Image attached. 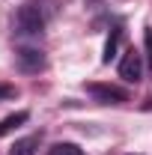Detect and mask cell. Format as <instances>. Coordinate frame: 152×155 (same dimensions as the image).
<instances>
[{
  "mask_svg": "<svg viewBox=\"0 0 152 155\" xmlns=\"http://www.w3.org/2000/svg\"><path fill=\"white\" fill-rule=\"evenodd\" d=\"M15 33L21 39H39L45 33V15H42V6L27 0L21 3V9L15 12Z\"/></svg>",
  "mask_w": 152,
  "mask_h": 155,
  "instance_id": "cell-1",
  "label": "cell"
},
{
  "mask_svg": "<svg viewBox=\"0 0 152 155\" xmlns=\"http://www.w3.org/2000/svg\"><path fill=\"white\" fill-rule=\"evenodd\" d=\"M87 93L101 104H125L128 101V93L122 87H116V84H98L95 81V84H87Z\"/></svg>",
  "mask_w": 152,
  "mask_h": 155,
  "instance_id": "cell-2",
  "label": "cell"
},
{
  "mask_svg": "<svg viewBox=\"0 0 152 155\" xmlns=\"http://www.w3.org/2000/svg\"><path fill=\"white\" fill-rule=\"evenodd\" d=\"M119 78L125 84H140L143 81V54L140 51H125L122 60H119Z\"/></svg>",
  "mask_w": 152,
  "mask_h": 155,
  "instance_id": "cell-3",
  "label": "cell"
},
{
  "mask_svg": "<svg viewBox=\"0 0 152 155\" xmlns=\"http://www.w3.org/2000/svg\"><path fill=\"white\" fill-rule=\"evenodd\" d=\"M45 54L39 51V48H18L15 51V66H18L21 72H27V75H33V72H42L45 69Z\"/></svg>",
  "mask_w": 152,
  "mask_h": 155,
  "instance_id": "cell-4",
  "label": "cell"
},
{
  "mask_svg": "<svg viewBox=\"0 0 152 155\" xmlns=\"http://www.w3.org/2000/svg\"><path fill=\"white\" fill-rule=\"evenodd\" d=\"M27 119H30V114H27V110H18V114L3 116V119H0V137H6V134H12L15 128L27 125Z\"/></svg>",
  "mask_w": 152,
  "mask_h": 155,
  "instance_id": "cell-5",
  "label": "cell"
},
{
  "mask_svg": "<svg viewBox=\"0 0 152 155\" xmlns=\"http://www.w3.org/2000/svg\"><path fill=\"white\" fill-rule=\"evenodd\" d=\"M36 146H39V134H30V137H21L9 146V155H36Z\"/></svg>",
  "mask_w": 152,
  "mask_h": 155,
  "instance_id": "cell-6",
  "label": "cell"
},
{
  "mask_svg": "<svg viewBox=\"0 0 152 155\" xmlns=\"http://www.w3.org/2000/svg\"><path fill=\"white\" fill-rule=\"evenodd\" d=\"M119 39H122V30L114 27V30H111V36H107V42H104V54H101V63H104V66L116 57V51H119Z\"/></svg>",
  "mask_w": 152,
  "mask_h": 155,
  "instance_id": "cell-7",
  "label": "cell"
},
{
  "mask_svg": "<svg viewBox=\"0 0 152 155\" xmlns=\"http://www.w3.org/2000/svg\"><path fill=\"white\" fill-rule=\"evenodd\" d=\"M48 155H87L78 143H54L51 149H48Z\"/></svg>",
  "mask_w": 152,
  "mask_h": 155,
  "instance_id": "cell-8",
  "label": "cell"
},
{
  "mask_svg": "<svg viewBox=\"0 0 152 155\" xmlns=\"http://www.w3.org/2000/svg\"><path fill=\"white\" fill-rule=\"evenodd\" d=\"M143 45H146V54H143V57H146V66L152 69V30L149 27H146V33H143Z\"/></svg>",
  "mask_w": 152,
  "mask_h": 155,
  "instance_id": "cell-9",
  "label": "cell"
},
{
  "mask_svg": "<svg viewBox=\"0 0 152 155\" xmlns=\"http://www.w3.org/2000/svg\"><path fill=\"white\" fill-rule=\"evenodd\" d=\"M18 96V90L12 87V84H0V101H9V98Z\"/></svg>",
  "mask_w": 152,
  "mask_h": 155,
  "instance_id": "cell-10",
  "label": "cell"
},
{
  "mask_svg": "<svg viewBox=\"0 0 152 155\" xmlns=\"http://www.w3.org/2000/svg\"><path fill=\"white\" fill-rule=\"evenodd\" d=\"M146 107H152V101H149V104H146Z\"/></svg>",
  "mask_w": 152,
  "mask_h": 155,
  "instance_id": "cell-11",
  "label": "cell"
}]
</instances>
